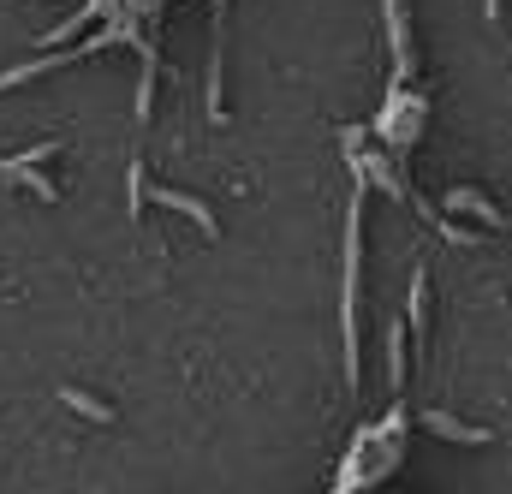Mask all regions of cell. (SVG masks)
I'll list each match as a JSON object with an SVG mask.
<instances>
[{
	"label": "cell",
	"instance_id": "4",
	"mask_svg": "<svg viewBox=\"0 0 512 494\" xmlns=\"http://www.w3.org/2000/svg\"><path fill=\"white\" fill-rule=\"evenodd\" d=\"M435 435H453V441H465V447H477V441H489V435H477V429H465V423H453V417H441V411H429L423 417Z\"/></svg>",
	"mask_w": 512,
	"mask_h": 494
},
{
	"label": "cell",
	"instance_id": "2",
	"mask_svg": "<svg viewBox=\"0 0 512 494\" xmlns=\"http://www.w3.org/2000/svg\"><path fill=\"white\" fill-rule=\"evenodd\" d=\"M60 399H66V405H72L78 417H90V423H114V411H108L102 399H90L84 387H60Z\"/></svg>",
	"mask_w": 512,
	"mask_h": 494
},
{
	"label": "cell",
	"instance_id": "5",
	"mask_svg": "<svg viewBox=\"0 0 512 494\" xmlns=\"http://www.w3.org/2000/svg\"><path fill=\"white\" fill-rule=\"evenodd\" d=\"M489 18H501V0H489Z\"/></svg>",
	"mask_w": 512,
	"mask_h": 494
},
{
	"label": "cell",
	"instance_id": "3",
	"mask_svg": "<svg viewBox=\"0 0 512 494\" xmlns=\"http://www.w3.org/2000/svg\"><path fill=\"white\" fill-rule=\"evenodd\" d=\"M447 209H459V215H483L489 227H501V209H489L477 191H453V197H447Z\"/></svg>",
	"mask_w": 512,
	"mask_h": 494
},
{
	"label": "cell",
	"instance_id": "1",
	"mask_svg": "<svg viewBox=\"0 0 512 494\" xmlns=\"http://www.w3.org/2000/svg\"><path fill=\"white\" fill-rule=\"evenodd\" d=\"M143 203H167V209H179V215H191V221H197V227H203L209 239H221V221H215V215H209V209H203L197 197H185V191H167V185H149V197H143Z\"/></svg>",
	"mask_w": 512,
	"mask_h": 494
}]
</instances>
